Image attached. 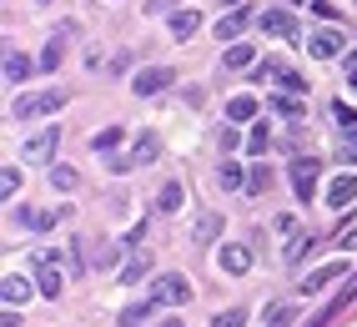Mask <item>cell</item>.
<instances>
[{
	"label": "cell",
	"instance_id": "cell-1",
	"mask_svg": "<svg viewBox=\"0 0 357 327\" xmlns=\"http://www.w3.org/2000/svg\"><path fill=\"white\" fill-rule=\"evenodd\" d=\"M156 156H161V136H156V131H141L136 142H131V151H126V156H111V172H136V167H151Z\"/></svg>",
	"mask_w": 357,
	"mask_h": 327
},
{
	"label": "cell",
	"instance_id": "cell-2",
	"mask_svg": "<svg viewBox=\"0 0 357 327\" xmlns=\"http://www.w3.org/2000/svg\"><path fill=\"white\" fill-rule=\"evenodd\" d=\"M61 106H66V91H31V96H15L10 116L15 121H31V116H51Z\"/></svg>",
	"mask_w": 357,
	"mask_h": 327
},
{
	"label": "cell",
	"instance_id": "cell-3",
	"mask_svg": "<svg viewBox=\"0 0 357 327\" xmlns=\"http://www.w3.org/2000/svg\"><path fill=\"white\" fill-rule=\"evenodd\" d=\"M151 302L156 307H186V302H192V282H186L181 272H166V277H156Z\"/></svg>",
	"mask_w": 357,
	"mask_h": 327
},
{
	"label": "cell",
	"instance_id": "cell-4",
	"mask_svg": "<svg viewBox=\"0 0 357 327\" xmlns=\"http://www.w3.org/2000/svg\"><path fill=\"white\" fill-rule=\"evenodd\" d=\"M61 146V126H40L26 146H20V161H31V167H40V161H51Z\"/></svg>",
	"mask_w": 357,
	"mask_h": 327
},
{
	"label": "cell",
	"instance_id": "cell-5",
	"mask_svg": "<svg viewBox=\"0 0 357 327\" xmlns=\"http://www.w3.org/2000/svg\"><path fill=\"white\" fill-rule=\"evenodd\" d=\"M317 172H322V161H312V156H297V161H292V186H297V201H312V192H317Z\"/></svg>",
	"mask_w": 357,
	"mask_h": 327
},
{
	"label": "cell",
	"instance_id": "cell-6",
	"mask_svg": "<svg viewBox=\"0 0 357 327\" xmlns=\"http://www.w3.org/2000/svg\"><path fill=\"white\" fill-rule=\"evenodd\" d=\"M257 26L267 31V36H282V40H297V36H302V26H297V15H292V10H261V15H257Z\"/></svg>",
	"mask_w": 357,
	"mask_h": 327
},
{
	"label": "cell",
	"instance_id": "cell-7",
	"mask_svg": "<svg viewBox=\"0 0 357 327\" xmlns=\"http://www.w3.org/2000/svg\"><path fill=\"white\" fill-rule=\"evenodd\" d=\"M161 86H172V66H146V71H136V81H131L136 96H156Z\"/></svg>",
	"mask_w": 357,
	"mask_h": 327
},
{
	"label": "cell",
	"instance_id": "cell-8",
	"mask_svg": "<svg viewBox=\"0 0 357 327\" xmlns=\"http://www.w3.org/2000/svg\"><path fill=\"white\" fill-rule=\"evenodd\" d=\"M36 282H40V292H45V297H56V292H61V272H56V252H51V257H45V252L36 257Z\"/></svg>",
	"mask_w": 357,
	"mask_h": 327
},
{
	"label": "cell",
	"instance_id": "cell-9",
	"mask_svg": "<svg viewBox=\"0 0 357 327\" xmlns=\"http://www.w3.org/2000/svg\"><path fill=\"white\" fill-rule=\"evenodd\" d=\"M342 45H347V40H342L337 31H317L312 40H307V51H312L317 61H332V56H342Z\"/></svg>",
	"mask_w": 357,
	"mask_h": 327
},
{
	"label": "cell",
	"instance_id": "cell-10",
	"mask_svg": "<svg viewBox=\"0 0 357 327\" xmlns=\"http://www.w3.org/2000/svg\"><path fill=\"white\" fill-rule=\"evenodd\" d=\"M337 277H347V267H342V262H327V267H317L312 277H307V282H302L297 292H307V297H312V292H322V287H332V282H337Z\"/></svg>",
	"mask_w": 357,
	"mask_h": 327
},
{
	"label": "cell",
	"instance_id": "cell-11",
	"mask_svg": "<svg viewBox=\"0 0 357 327\" xmlns=\"http://www.w3.org/2000/svg\"><path fill=\"white\" fill-rule=\"evenodd\" d=\"M15 222L20 227H36V231H51L61 222V212H40V206H15Z\"/></svg>",
	"mask_w": 357,
	"mask_h": 327
},
{
	"label": "cell",
	"instance_id": "cell-12",
	"mask_svg": "<svg viewBox=\"0 0 357 327\" xmlns=\"http://www.w3.org/2000/svg\"><path fill=\"white\" fill-rule=\"evenodd\" d=\"M217 262H222V272H231V277H242V272L252 267V252L231 242V247H222V257H217Z\"/></svg>",
	"mask_w": 357,
	"mask_h": 327
},
{
	"label": "cell",
	"instance_id": "cell-13",
	"mask_svg": "<svg viewBox=\"0 0 357 327\" xmlns=\"http://www.w3.org/2000/svg\"><path fill=\"white\" fill-rule=\"evenodd\" d=\"M197 26H202V10H197V6H181V10L172 15V36H176V40L197 36Z\"/></svg>",
	"mask_w": 357,
	"mask_h": 327
},
{
	"label": "cell",
	"instance_id": "cell-14",
	"mask_svg": "<svg viewBox=\"0 0 357 327\" xmlns=\"http://www.w3.org/2000/svg\"><path fill=\"white\" fill-rule=\"evenodd\" d=\"M247 26H252V10H231V15L217 20V40H236Z\"/></svg>",
	"mask_w": 357,
	"mask_h": 327
},
{
	"label": "cell",
	"instance_id": "cell-15",
	"mask_svg": "<svg viewBox=\"0 0 357 327\" xmlns=\"http://www.w3.org/2000/svg\"><path fill=\"white\" fill-rule=\"evenodd\" d=\"M327 201H332V206H342V212H347V201H357V176H337V181L327 186Z\"/></svg>",
	"mask_w": 357,
	"mask_h": 327
},
{
	"label": "cell",
	"instance_id": "cell-16",
	"mask_svg": "<svg viewBox=\"0 0 357 327\" xmlns=\"http://www.w3.org/2000/svg\"><path fill=\"white\" fill-rule=\"evenodd\" d=\"M222 227H227V217H222V212H202V217H197V227H192V237H197V242H211V237H222Z\"/></svg>",
	"mask_w": 357,
	"mask_h": 327
},
{
	"label": "cell",
	"instance_id": "cell-17",
	"mask_svg": "<svg viewBox=\"0 0 357 327\" xmlns=\"http://www.w3.org/2000/svg\"><path fill=\"white\" fill-rule=\"evenodd\" d=\"M352 302H357V272L347 277V287H342L337 297H332V307H322V322H332V317H337L342 307H352Z\"/></svg>",
	"mask_w": 357,
	"mask_h": 327
},
{
	"label": "cell",
	"instance_id": "cell-18",
	"mask_svg": "<svg viewBox=\"0 0 357 327\" xmlns=\"http://www.w3.org/2000/svg\"><path fill=\"white\" fill-rule=\"evenodd\" d=\"M0 292H6V307H20V302H26L31 297V282H26V277H6V282H0Z\"/></svg>",
	"mask_w": 357,
	"mask_h": 327
},
{
	"label": "cell",
	"instance_id": "cell-19",
	"mask_svg": "<svg viewBox=\"0 0 357 327\" xmlns=\"http://www.w3.org/2000/svg\"><path fill=\"white\" fill-rule=\"evenodd\" d=\"M272 111L282 116V121H302V96H292V91H282V96H272Z\"/></svg>",
	"mask_w": 357,
	"mask_h": 327
},
{
	"label": "cell",
	"instance_id": "cell-20",
	"mask_svg": "<svg viewBox=\"0 0 357 327\" xmlns=\"http://www.w3.org/2000/svg\"><path fill=\"white\" fill-rule=\"evenodd\" d=\"M121 142H126V126H106V131L91 136V151H116Z\"/></svg>",
	"mask_w": 357,
	"mask_h": 327
},
{
	"label": "cell",
	"instance_id": "cell-21",
	"mask_svg": "<svg viewBox=\"0 0 357 327\" xmlns=\"http://www.w3.org/2000/svg\"><path fill=\"white\" fill-rule=\"evenodd\" d=\"M217 181L227 186V192H242V186H247V172L236 167V161H222V167H217Z\"/></svg>",
	"mask_w": 357,
	"mask_h": 327
},
{
	"label": "cell",
	"instance_id": "cell-22",
	"mask_svg": "<svg viewBox=\"0 0 357 327\" xmlns=\"http://www.w3.org/2000/svg\"><path fill=\"white\" fill-rule=\"evenodd\" d=\"M26 76H31V61L20 56V51H10V56H6V86H20Z\"/></svg>",
	"mask_w": 357,
	"mask_h": 327
},
{
	"label": "cell",
	"instance_id": "cell-23",
	"mask_svg": "<svg viewBox=\"0 0 357 327\" xmlns=\"http://www.w3.org/2000/svg\"><path fill=\"white\" fill-rule=\"evenodd\" d=\"M252 56H257V45H227L222 66H227V71H242V66H252Z\"/></svg>",
	"mask_w": 357,
	"mask_h": 327
},
{
	"label": "cell",
	"instance_id": "cell-24",
	"mask_svg": "<svg viewBox=\"0 0 357 327\" xmlns=\"http://www.w3.org/2000/svg\"><path fill=\"white\" fill-rule=\"evenodd\" d=\"M146 272H151V257H146V252H136V257H131V262L121 267V282L131 287V282H141V277H146Z\"/></svg>",
	"mask_w": 357,
	"mask_h": 327
},
{
	"label": "cell",
	"instance_id": "cell-25",
	"mask_svg": "<svg viewBox=\"0 0 357 327\" xmlns=\"http://www.w3.org/2000/svg\"><path fill=\"white\" fill-rule=\"evenodd\" d=\"M227 116H231V121H252V116H257V101H252V96H231V101H227Z\"/></svg>",
	"mask_w": 357,
	"mask_h": 327
},
{
	"label": "cell",
	"instance_id": "cell-26",
	"mask_svg": "<svg viewBox=\"0 0 357 327\" xmlns=\"http://www.w3.org/2000/svg\"><path fill=\"white\" fill-rule=\"evenodd\" d=\"M156 312V302H131V307L121 312V327H141V322H146Z\"/></svg>",
	"mask_w": 357,
	"mask_h": 327
},
{
	"label": "cell",
	"instance_id": "cell-27",
	"mask_svg": "<svg viewBox=\"0 0 357 327\" xmlns=\"http://www.w3.org/2000/svg\"><path fill=\"white\" fill-rule=\"evenodd\" d=\"M292 322V302H272L267 317H261V327H287Z\"/></svg>",
	"mask_w": 357,
	"mask_h": 327
},
{
	"label": "cell",
	"instance_id": "cell-28",
	"mask_svg": "<svg viewBox=\"0 0 357 327\" xmlns=\"http://www.w3.org/2000/svg\"><path fill=\"white\" fill-rule=\"evenodd\" d=\"M51 181L61 186V192H76V186H81V172H76V167H51Z\"/></svg>",
	"mask_w": 357,
	"mask_h": 327
},
{
	"label": "cell",
	"instance_id": "cell-29",
	"mask_svg": "<svg viewBox=\"0 0 357 327\" xmlns=\"http://www.w3.org/2000/svg\"><path fill=\"white\" fill-rule=\"evenodd\" d=\"M156 201H161V212H176V206H181V186H176V181H166L161 192H156Z\"/></svg>",
	"mask_w": 357,
	"mask_h": 327
},
{
	"label": "cell",
	"instance_id": "cell-30",
	"mask_svg": "<svg viewBox=\"0 0 357 327\" xmlns=\"http://www.w3.org/2000/svg\"><path fill=\"white\" fill-rule=\"evenodd\" d=\"M211 327H247V312L242 307H227V312H217V322Z\"/></svg>",
	"mask_w": 357,
	"mask_h": 327
},
{
	"label": "cell",
	"instance_id": "cell-31",
	"mask_svg": "<svg viewBox=\"0 0 357 327\" xmlns=\"http://www.w3.org/2000/svg\"><path fill=\"white\" fill-rule=\"evenodd\" d=\"M267 146H272V136H267V126H257V131L247 136V151H252V156H261Z\"/></svg>",
	"mask_w": 357,
	"mask_h": 327
},
{
	"label": "cell",
	"instance_id": "cell-32",
	"mask_svg": "<svg viewBox=\"0 0 357 327\" xmlns=\"http://www.w3.org/2000/svg\"><path fill=\"white\" fill-rule=\"evenodd\" d=\"M15 192H20V172H15V167H6V176H0V197L10 201Z\"/></svg>",
	"mask_w": 357,
	"mask_h": 327
},
{
	"label": "cell",
	"instance_id": "cell-33",
	"mask_svg": "<svg viewBox=\"0 0 357 327\" xmlns=\"http://www.w3.org/2000/svg\"><path fill=\"white\" fill-rule=\"evenodd\" d=\"M111 262H116V247L111 242H101L96 252H91V267H111Z\"/></svg>",
	"mask_w": 357,
	"mask_h": 327
},
{
	"label": "cell",
	"instance_id": "cell-34",
	"mask_svg": "<svg viewBox=\"0 0 357 327\" xmlns=\"http://www.w3.org/2000/svg\"><path fill=\"white\" fill-rule=\"evenodd\" d=\"M247 186H252V192H267V186H272V172H267V167H257V172L247 176Z\"/></svg>",
	"mask_w": 357,
	"mask_h": 327
},
{
	"label": "cell",
	"instance_id": "cell-35",
	"mask_svg": "<svg viewBox=\"0 0 357 327\" xmlns=\"http://www.w3.org/2000/svg\"><path fill=\"white\" fill-rule=\"evenodd\" d=\"M236 142H242V136H236V126H222V131H217V146H222V151H231Z\"/></svg>",
	"mask_w": 357,
	"mask_h": 327
},
{
	"label": "cell",
	"instance_id": "cell-36",
	"mask_svg": "<svg viewBox=\"0 0 357 327\" xmlns=\"http://www.w3.org/2000/svg\"><path fill=\"white\" fill-rule=\"evenodd\" d=\"M40 66H45V71H56V66H61V45H45V51H40Z\"/></svg>",
	"mask_w": 357,
	"mask_h": 327
},
{
	"label": "cell",
	"instance_id": "cell-37",
	"mask_svg": "<svg viewBox=\"0 0 357 327\" xmlns=\"http://www.w3.org/2000/svg\"><path fill=\"white\" fill-rule=\"evenodd\" d=\"M277 71H282V66H277V61H261V66H257V71H252V81H272Z\"/></svg>",
	"mask_w": 357,
	"mask_h": 327
},
{
	"label": "cell",
	"instance_id": "cell-38",
	"mask_svg": "<svg viewBox=\"0 0 357 327\" xmlns=\"http://www.w3.org/2000/svg\"><path fill=\"white\" fill-rule=\"evenodd\" d=\"M332 116H337V121H342V126H357V111H352V106H342V101H337V106H332Z\"/></svg>",
	"mask_w": 357,
	"mask_h": 327
},
{
	"label": "cell",
	"instance_id": "cell-39",
	"mask_svg": "<svg viewBox=\"0 0 357 327\" xmlns=\"http://www.w3.org/2000/svg\"><path fill=\"white\" fill-rule=\"evenodd\" d=\"M342 156L357 161V126H347V142H342Z\"/></svg>",
	"mask_w": 357,
	"mask_h": 327
},
{
	"label": "cell",
	"instance_id": "cell-40",
	"mask_svg": "<svg viewBox=\"0 0 357 327\" xmlns=\"http://www.w3.org/2000/svg\"><path fill=\"white\" fill-rule=\"evenodd\" d=\"M0 327H20V312H15V307H6V317H0Z\"/></svg>",
	"mask_w": 357,
	"mask_h": 327
},
{
	"label": "cell",
	"instance_id": "cell-41",
	"mask_svg": "<svg viewBox=\"0 0 357 327\" xmlns=\"http://www.w3.org/2000/svg\"><path fill=\"white\" fill-rule=\"evenodd\" d=\"M312 10L317 15H332V0H312Z\"/></svg>",
	"mask_w": 357,
	"mask_h": 327
},
{
	"label": "cell",
	"instance_id": "cell-42",
	"mask_svg": "<svg viewBox=\"0 0 357 327\" xmlns=\"http://www.w3.org/2000/svg\"><path fill=\"white\" fill-rule=\"evenodd\" d=\"M161 327H186V322H176V317H166V322H161Z\"/></svg>",
	"mask_w": 357,
	"mask_h": 327
},
{
	"label": "cell",
	"instance_id": "cell-43",
	"mask_svg": "<svg viewBox=\"0 0 357 327\" xmlns=\"http://www.w3.org/2000/svg\"><path fill=\"white\" fill-rule=\"evenodd\" d=\"M40 6H51V0H40Z\"/></svg>",
	"mask_w": 357,
	"mask_h": 327
},
{
	"label": "cell",
	"instance_id": "cell-44",
	"mask_svg": "<svg viewBox=\"0 0 357 327\" xmlns=\"http://www.w3.org/2000/svg\"><path fill=\"white\" fill-rule=\"evenodd\" d=\"M292 6H297V0H292Z\"/></svg>",
	"mask_w": 357,
	"mask_h": 327
}]
</instances>
